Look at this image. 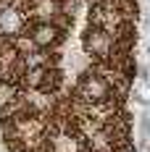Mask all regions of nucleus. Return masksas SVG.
<instances>
[{
    "mask_svg": "<svg viewBox=\"0 0 150 152\" xmlns=\"http://www.w3.org/2000/svg\"><path fill=\"white\" fill-rule=\"evenodd\" d=\"M32 42L34 47H40V50H45V47H53L58 45L61 39H63V31L55 26V24H50V21H40V24H34L32 26Z\"/></svg>",
    "mask_w": 150,
    "mask_h": 152,
    "instance_id": "obj_3",
    "label": "nucleus"
},
{
    "mask_svg": "<svg viewBox=\"0 0 150 152\" xmlns=\"http://www.w3.org/2000/svg\"><path fill=\"white\" fill-rule=\"evenodd\" d=\"M79 97L92 105H103L111 100V81L98 74H84L79 81Z\"/></svg>",
    "mask_w": 150,
    "mask_h": 152,
    "instance_id": "obj_1",
    "label": "nucleus"
},
{
    "mask_svg": "<svg viewBox=\"0 0 150 152\" xmlns=\"http://www.w3.org/2000/svg\"><path fill=\"white\" fill-rule=\"evenodd\" d=\"M24 29V13L16 8L0 11V37H18Z\"/></svg>",
    "mask_w": 150,
    "mask_h": 152,
    "instance_id": "obj_4",
    "label": "nucleus"
},
{
    "mask_svg": "<svg viewBox=\"0 0 150 152\" xmlns=\"http://www.w3.org/2000/svg\"><path fill=\"white\" fill-rule=\"evenodd\" d=\"M84 50L95 55V58H111V53H113V34H108L103 29H90L84 34Z\"/></svg>",
    "mask_w": 150,
    "mask_h": 152,
    "instance_id": "obj_2",
    "label": "nucleus"
}]
</instances>
